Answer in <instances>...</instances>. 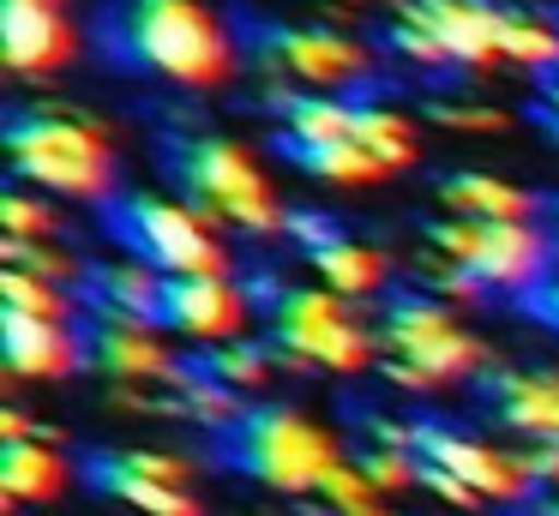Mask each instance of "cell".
<instances>
[{
	"label": "cell",
	"instance_id": "obj_1",
	"mask_svg": "<svg viewBox=\"0 0 559 516\" xmlns=\"http://www.w3.org/2000/svg\"><path fill=\"white\" fill-rule=\"evenodd\" d=\"M103 55L181 91H223L241 72V31L205 0H115L103 12Z\"/></svg>",
	"mask_w": 559,
	"mask_h": 516
},
{
	"label": "cell",
	"instance_id": "obj_2",
	"mask_svg": "<svg viewBox=\"0 0 559 516\" xmlns=\"http://www.w3.org/2000/svg\"><path fill=\"white\" fill-rule=\"evenodd\" d=\"M379 331V379L397 396H445L493 372V348L463 324L457 307H445L427 288L385 295L373 312Z\"/></svg>",
	"mask_w": 559,
	"mask_h": 516
},
{
	"label": "cell",
	"instance_id": "obj_3",
	"mask_svg": "<svg viewBox=\"0 0 559 516\" xmlns=\"http://www.w3.org/2000/svg\"><path fill=\"white\" fill-rule=\"evenodd\" d=\"M169 180L193 211H205L223 235L271 240L289 228V204H283L277 180L265 175L253 151L229 132H187L169 144Z\"/></svg>",
	"mask_w": 559,
	"mask_h": 516
},
{
	"label": "cell",
	"instance_id": "obj_4",
	"mask_svg": "<svg viewBox=\"0 0 559 516\" xmlns=\"http://www.w3.org/2000/svg\"><path fill=\"white\" fill-rule=\"evenodd\" d=\"M7 163L25 187L67 204H109L115 199V144L79 108H13L7 120Z\"/></svg>",
	"mask_w": 559,
	"mask_h": 516
},
{
	"label": "cell",
	"instance_id": "obj_5",
	"mask_svg": "<svg viewBox=\"0 0 559 516\" xmlns=\"http://www.w3.org/2000/svg\"><path fill=\"white\" fill-rule=\"evenodd\" d=\"M271 348L301 379H361L379 367V331L355 300L331 295L325 283L271 288Z\"/></svg>",
	"mask_w": 559,
	"mask_h": 516
},
{
	"label": "cell",
	"instance_id": "obj_6",
	"mask_svg": "<svg viewBox=\"0 0 559 516\" xmlns=\"http://www.w3.org/2000/svg\"><path fill=\"white\" fill-rule=\"evenodd\" d=\"M349 456L355 451L343 444L337 427H325L295 403H253L241 427L229 432V463L283 499H313Z\"/></svg>",
	"mask_w": 559,
	"mask_h": 516
},
{
	"label": "cell",
	"instance_id": "obj_7",
	"mask_svg": "<svg viewBox=\"0 0 559 516\" xmlns=\"http://www.w3.org/2000/svg\"><path fill=\"white\" fill-rule=\"evenodd\" d=\"M421 492H433L451 511H530L535 475L518 444L487 439V432L451 427V420H421Z\"/></svg>",
	"mask_w": 559,
	"mask_h": 516
},
{
	"label": "cell",
	"instance_id": "obj_8",
	"mask_svg": "<svg viewBox=\"0 0 559 516\" xmlns=\"http://www.w3.org/2000/svg\"><path fill=\"white\" fill-rule=\"evenodd\" d=\"M385 55L421 72H481L506 67V7L499 0H403L385 19Z\"/></svg>",
	"mask_w": 559,
	"mask_h": 516
},
{
	"label": "cell",
	"instance_id": "obj_9",
	"mask_svg": "<svg viewBox=\"0 0 559 516\" xmlns=\"http://www.w3.org/2000/svg\"><path fill=\"white\" fill-rule=\"evenodd\" d=\"M421 247L463 264L481 283V295L535 300L547 276L559 271V235L547 223H475V216H433L421 228Z\"/></svg>",
	"mask_w": 559,
	"mask_h": 516
},
{
	"label": "cell",
	"instance_id": "obj_10",
	"mask_svg": "<svg viewBox=\"0 0 559 516\" xmlns=\"http://www.w3.org/2000/svg\"><path fill=\"white\" fill-rule=\"evenodd\" d=\"M241 55L289 91H331L355 96L379 79V48L331 24H277V19H241Z\"/></svg>",
	"mask_w": 559,
	"mask_h": 516
},
{
	"label": "cell",
	"instance_id": "obj_11",
	"mask_svg": "<svg viewBox=\"0 0 559 516\" xmlns=\"http://www.w3.org/2000/svg\"><path fill=\"white\" fill-rule=\"evenodd\" d=\"M109 235L121 252L151 259L163 276H211V271H235L229 240L205 211L181 199V192H121L109 199Z\"/></svg>",
	"mask_w": 559,
	"mask_h": 516
},
{
	"label": "cell",
	"instance_id": "obj_12",
	"mask_svg": "<svg viewBox=\"0 0 559 516\" xmlns=\"http://www.w3.org/2000/svg\"><path fill=\"white\" fill-rule=\"evenodd\" d=\"M163 324L181 348H223L241 343L253 324V288L235 283V271L211 276H169L163 288Z\"/></svg>",
	"mask_w": 559,
	"mask_h": 516
},
{
	"label": "cell",
	"instance_id": "obj_13",
	"mask_svg": "<svg viewBox=\"0 0 559 516\" xmlns=\"http://www.w3.org/2000/svg\"><path fill=\"white\" fill-rule=\"evenodd\" d=\"M85 355L109 384H163L187 367L169 324L133 312H85Z\"/></svg>",
	"mask_w": 559,
	"mask_h": 516
},
{
	"label": "cell",
	"instance_id": "obj_14",
	"mask_svg": "<svg viewBox=\"0 0 559 516\" xmlns=\"http://www.w3.org/2000/svg\"><path fill=\"white\" fill-rule=\"evenodd\" d=\"M91 480L139 516H205L193 492V463L175 451H109L91 463Z\"/></svg>",
	"mask_w": 559,
	"mask_h": 516
},
{
	"label": "cell",
	"instance_id": "obj_15",
	"mask_svg": "<svg viewBox=\"0 0 559 516\" xmlns=\"http://www.w3.org/2000/svg\"><path fill=\"white\" fill-rule=\"evenodd\" d=\"M0 55L13 79H55L79 55V31L61 0H0Z\"/></svg>",
	"mask_w": 559,
	"mask_h": 516
},
{
	"label": "cell",
	"instance_id": "obj_16",
	"mask_svg": "<svg viewBox=\"0 0 559 516\" xmlns=\"http://www.w3.org/2000/svg\"><path fill=\"white\" fill-rule=\"evenodd\" d=\"M0 355L13 384H55L91 367L85 355V324L67 319H25V312H0Z\"/></svg>",
	"mask_w": 559,
	"mask_h": 516
},
{
	"label": "cell",
	"instance_id": "obj_17",
	"mask_svg": "<svg viewBox=\"0 0 559 516\" xmlns=\"http://www.w3.org/2000/svg\"><path fill=\"white\" fill-rule=\"evenodd\" d=\"M481 403L511 444L559 439V367H493L481 379Z\"/></svg>",
	"mask_w": 559,
	"mask_h": 516
},
{
	"label": "cell",
	"instance_id": "obj_18",
	"mask_svg": "<svg viewBox=\"0 0 559 516\" xmlns=\"http://www.w3.org/2000/svg\"><path fill=\"white\" fill-rule=\"evenodd\" d=\"M67 487H73V463H67L55 427H37V439L0 444V511L55 504Z\"/></svg>",
	"mask_w": 559,
	"mask_h": 516
},
{
	"label": "cell",
	"instance_id": "obj_19",
	"mask_svg": "<svg viewBox=\"0 0 559 516\" xmlns=\"http://www.w3.org/2000/svg\"><path fill=\"white\" fill-rule=\"evenodd\" d=\"M355 115H361V96L289 91V96L277 103V132H271V144H277L289 163H301V156L325 151V144L355 139Z\"/></svg>",
	"mask_w": 559,
	"mask_h": 516
},
{
	"label": "cell",
	"instance_id": "obj_20",
	"mask_svg": "<svg viewBox=\"0 0 559 516\" xmlns=\"http://www.w3.org/2000/svg\"><path fill=\"white\" fill-rule=\"evenodd\" d=\"M439 211L445 216H475V223H542L547 204L535 199L530 187L506 175H487V168H457L433 187Z\"/></svg>",
	"mask_w": 559,
	"mask_h": 516
},
{
	"label": "cell",
	"instance_id": "obj_21",
	"mask_svg": "<svg viewBox=\"0 0 559 516\" xmlns=\"http://www.w3.org/2000/svg\"><path fill=\"white\" fill-rule=\"evenodd\" d=\"M163 288L169 276L139 252H115L85 271V312H133V319H163Z\"/></svg>",
	"mask_w": 559,
	"mask_h": 516
},
{
	"label": "cell",
	"instance_id": "obj_22",
	"mask_svg": "<svg viewBox=\"0 0 559 516\" xmlns=\"http://www.w3.org/2000/svg\"><path fill=\"white\" fill-rule=\"evenodd\" d=\"M307 264H313V283H325L331 295H343V300H385V288H391V252L385 247H373V240H361V235H331L319 252H307Z\"/></svg>",
	"mask_w": 559,
	"mask_h": 516
},
{
	"label": "cell",
	"instance_id": "obj_23",
	"mask_svg": "<svg viewBox=\"0 0 559 516\" xmlns=\"http://www.w3.org/2000/svg\"><path fill=\"white\" fill-rule=\"evenodd\" d=\"M355 139H361L367 151H373L379 163L391 168V180L409 175V168L421 163V132H415V120L403 115L397 103H367V96H361V115H355Z\"/></svg>",
	"mask_w": 559,
	"mask_h": 516
},
{
	"label": "cell",
	"instance_id": "obj_24",
	"mask_svg": "<svg viewBox=\"0 0 559 516\" xmlns=\"http://www.w3.org/2000/svg\"><path fill=\"white\" fill-rule=\"evenodd\" d=\"M506 67H523L535 79L559 72V19L547 7H506Z\"/></svg>",
	"mask_w": 559,
	"mask_h": 516
},
{
	"label": "cell",
	"instance_id": "obj_25",
	"mask_svg": "<svg viewBox=\"0 0 559 516\" xmlns=\"http://www.w3.org/2000/svg\"><path fill=\"white\" fill-rule=\"evenodd\" d=\"M0 312L85 324V295L67 283H49V276H31V271H0Z\"/></svg>",
	"mask_w": 559,
	"mask_h": 516
},
{
	"label": "cell",
	"instance_id": "obj_26",
	"mask_svg": "<svg viewBox=\"0 0 559 516\" xmlns=\"http://www.w3.org/2000/svg\"><path fill=\"white\" fill-rule=\"evenodd\" d=\"M199 367L211 372L217 384H229L235 396H259L271 379H277V348L271 343H253V336H241V343H223V348H205L199 355Z\"/></svg>",
	"mask_w": 559,
	"mask_h": 516
},
{
	"label": "cell",
	"instance_id": "obj_27",
	"mask_svg": "<svg viewBox=\"0 0 559 516\" xmlns=\"http://www.w3.org/2000/svg\"><path fill=\"white\" fill-rule=\"evenodd\" d=\"M295 168H307V175H313V180H325V187H379V180H391V168L379 163V156L367 151L361 139L325 144V151L301 156Z\"/></svg>",
	"mask_w": 559,
	"mask_h": 516
},
{
	"label": "cell",
	"instance_id": "obj_28",
	"mask_svg": "<svg viewBox=\"0 0 559 516\" xmlns=\"http://www.w3.org/2000/svg\"><path fill=\"white\" fill-rule=\"evenodd\" d=\"M61 199H49V192L37 187H7L0 192V240H61V211H55Z\"/></svg>",
	"mask_w": 559,
	"mask_h": 516
},
{
	"label": "cell",
	"instance_id": "obj_29",
	"mask_svg": "<svg viewBox=\"0 0 559 516\" xmlns=\"http://www.w3.org/2000/svg\"><path fill=\"white\" fill-rule=\"evenodd\" d=\"M313 504H319V516H391V492H379L373 475L355 456L313 492Z\"/></svg>",
	"mask_w": 559,
	"mask_h": 516
},
{
	"label": "cell",
	"instance_id": "obj_30",
	"mask_svg": "<svg viewBox=\"0 0 559 516\" xmlns=\"http://www.w3.org/2000/svg\"><path fill=\"white\" fill-rule=\"evenodd\" d=\"M0 259H7V271L49 276V283H67V288L85 295V271H91V264H79L61 240H0Z\"/></svg>",
	"mask_w": 559,
	"mask_h": 516
},
{
	"label": "cell",
	"instance_id": "obj_31",
	"mask_svg": "<svg viewBox=\"0 0 559 516\" xmlns=\"http://www.w3.org/2000/svg\"><path fill=\"white\" fill-rule=\"evenodd\" d=\"M355 463L373 475L379 492H391V499H403V492H421V451H409V444H373L361 439L355 444Z\"/></svg>",
	"mask_w": 559,
	"mask_h": 516
},
{
	"label": "cell",
	"instance_id": "obj_32",
	"mask_svg": "<svg viewBox=\"0 0 559 516\" xmlns=\"http://www.w3.org/2000/svg\"><path fill=\"white\" fill-rule=\"evenodd\" d=\"M427 120L445 132H506L511 115L493 103H463V96H427Z\"/></svg>",
	"mask_w": 559,
	"mask_h": 516
},
{
	"label": "cell",
	"instance_id": "obj_33",
	"mask_svg": "<svg viewBox=\"0 0 559 516\" xmlns=\"http://www.w3.org/2000/svg\"><path fill=\"white\" fill-rule=\"evenodd\" d=\"M415 288H427V295H439L445 307H469V300H481V283H475L463 264L439 259V252H421V271H415Z\"/></svg>",
	"mask_w": 559,
	"mask_h": 516
},
{
	"label": "cell",
	"instance_id": "obj_34",
	"mask_svg": "<svg viewBox=\"0 0 559 516\" xmlns=\"http://www.w3.org/2000/svg\"><path fill=\"white\" fill-rule=\"evenodd\" d=\"M283 235H289L295 247H301V259H307V252H319L331 235H343V228L331 223V216H319V211H289V228H283Z\"/></svg>",
	"mask_w": 559,
	"mask_h": 516
},
{
	"label": "cell",
	"instance_id": "obj_35",
	"mask_svg": "<svg viewBox=\"0 0 559 516\" xmlns=\"http://www.w3.org/2000/svg\"><path fill=\"white\" fill-rule=\"evenodd\" d=\"M518 451H523V463H530L535 487L554 492V487H559V439H547V444H518Z\"/></svg>",
	"mask_w": 559,
	"mask_h": 516
},
{
	"label": "cell",
	"instance_id": "obj_36",
	"mask_svg": "<svg viewBox=\"0 0 559 516\" xmlns=\"http://www.w3.org/2000/svg\"><path fill=\"white\" fill-rule=\"evenodd\" d=\"M19 439H37V420H31L19 403H7L0 408V444H19Z\"/></svg>",
	"mask_w": 559,
	"mask_h": 516
},
{
	"label": "cell",
	"instance_id": "obj_37",
	"mask_svg": "<svg viewBox=\"0 0 559 516\" xmlns=\"http://www.w3.org/2000/svg\"><path fill=\"white\" fill-rule=\"evenodd\" d=\"M530 312H535V319H542V324H547V331H554V336H559V271H554V276H547V288H542V295H535V300H530Z\"/></svg>",
	"mask_w": 559,
	"mask_h": 516
},
{
	"label": "cell",
	"instance_id": "obj_38",
	"mask_svg": "<svg viewBox=\"0 0 559 516\" xmlns=\"http://www.w3.org/2000/svg\"><path fill=\"white\" fill-rule=\"evenodd\" d=\"M535 120H542V132H547V139H554V144H559V108H547V103H535Z\"/></svg>",
	"mask_w": 559,
	"mask_h": 516
},
{
	"label": "cell",
	"instance_id": "obj_39",
	"mask_svg": "<svg viewBox=\"0 0 559 516\" xmlns=\"http://www.w3.org/2000/svg\"><path fill=\"white\" fill-rule=\"evenodd\" d=\"M530 516H559V487H554V492H535Z\"/></svg>",
	"mask_w": 559,
	"mask_h": 516
},
{
	"label": "cell",
	"instance_id": "obj_40",
	"mask_svg": "<svg viewBox=\"0 0 559 516\" xmlns=\"http://www.w3.org/2000/svg\"><path fill=\"white\" fill-rule=\"evenodd\" d=\"M542 103L559 108V72H554V79H542Z\"/></svg>",
	"mask_w": 559,
	"mask_h": 516
},
{
	"label": "cell",
	"instance_id": "obj_41",
	"mask_svg": "<svg viewBox=\"0 0 559 516\" xmlns=\"http://www.w3.org/2000/svg\"><path fill=\"white\" fill-rule=\"evenodd\" d=\"M337 7H403V0H337Z\"/></svg>",
	"mask_w": 559,
	"mask_h": 516
},
{
	"label": "cell",
	"instance_id": "obj_42",
	"mask_svg": "<svg viewBox=\"0 0 559 516\" xmlns=\"http://www.w3.org/2000/svg\"><path fill=\"white\" fill-rule=\"evenodd\" d=\"M547 228L559 235V199H547Z\"/></svg>",
	"mask_w": 559,
	"mask_h": 516
}]
</instances>
